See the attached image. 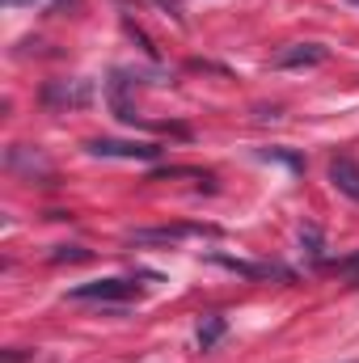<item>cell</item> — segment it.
Returning a JSON list of instances; mask_svg holds the SVG:
<instances>
[{
	"mask_svg": "<svg viewBox=\"0 0 359 363\" xmlns=\"http://www.w3.org/2000/svg\"><path fill=\"white\" fill-rule=\"evenodd\" d=\"M85 152L89 157H114V161H157L161 157L157 144H136V140H89Z\"/></svg>",
	"mask_w": 359,
	"mask_h": 363,
	"instance_id": "cell-2",
	"label": "cell"
},
{
	"mask_svg": "<svg viewBox=\"0 0 359 363\" xmlns=\"http://www.w3.org/2000/svg\"><path fill=\"white\" fill-rule=\"evenodd\" d=\"M85 258H89V250H81V245H68V250L51 254V262H85Z\"/></svg>",
	"mask_w": 359,
	"mask_h": 363,
	"instance_id": "cell-9",
	"label": "cell"
},
{
	"mask_svg": "<svg viewBox=\"0 0 359 363\" xmlns=\"http://www.w3.org/2000/svg\"><path fill=\"white\" fill-rule=\"evenodd\" d=\"M330 60V51L321 47V43H292V47H283V51H275V68H317V64H326Z\"/></svg>",
	"mask_w": 359,
	"mask_h": 363,
	"instance_id": "cell-4",
	"label": "cell"
},
{
	"mask_svg": "<svg viewBox=\"0 0 359 363\" xmlns=\"http://www.w3.org/2000/svg\"><path fill=\"white\" fill-rule=\"evenodd\" d=\"M330 186H334L338 194H347L351 203H359V161L351 152H338V157L330 161Z\"/></svg>",
	"mask_w": 359,
	"mask_h": 363,
	"instance_id": "cell-5",
	"label": "cell"
},
{
	"mask_svg": "<svg viewBox=\"0 0 359 363\" xmlns=\"http://www.w3.org/2000/svg\"><path fill=\"white\" fill-rule=\"evenodd\" d=\"M157 4H161V9H165L174 21H182V4H178V0H157Z\"/></svg>",
	"mask_w": 359,
	"mask_h": 363,
	"instance_id": "cell-11",
	"label": "cell"
},
{
	"mask_svg": "<svg viewBox=\"0 0 359 363\" xmlns=\"http://www.w3.org/2000/svg\"><path fill=\"white\" fill-rule=\"evenodd\" d=\"M194 233H207L216 237V228H199V224H165V228H136L127 233V245H178Z\"/></svg>",
	"mask_w": 359,
	"mask_h": 363,
	"instance_id": "cell-3",
	"label": "cell"
},
{
	"mask_svg": "<svg viewBox=\"0 0 359 363\" xmlns=\"http://www.w3.org/2000/svg\"><path fill=\"white\" fill-rule=\"evenodd\" d=\"M89 85L85 81H51L43 89V101L47 106H89Z\"/></svg>",
	"mask_w": 359,
	"mask_h": 363,
	"instance_id": "cell-7",
	"label": "cell"
},
{
	"mask_svg": "<svg viewBox=\"0 0 359 363\" xmlns=\"http://www.w3.org/2000/svg\"><path fill=\"white\" fill-rule=\"evenodd\" d=\"M300 241L309 245V254H313V258H321V233H317L313 224H309V228H300Z\"/></svg>",
	"mask_w": 359,
	"mask_h": 363,
	"instance_id": "cell-10",
	"label": "cell"
},
{
	"mask_svg": "<svg viewBox=\"0 0 359 363\" xmlns=\"http://www.w3.org/2000/svg\"><path fill=\"white\" fill-rule=\"evenodd\" d=\"M351 4H359V0H351Z\"/></svg>",
	"mask_w": 359,
	"mask_h": 363,
	"instance_id": "cell-13",
	"label": "cell"
},
{
	"mask_svg": "<svg viewBox=\"0 0 359 363\" xmlns=\"http://www.w3.org/2000/svg\"><path fill=\"white\" fill-rule=\"evenodd\" d=\"M207 262L241 274V279H292V271H283V267H275V262H241V258H224V254H207Z\"/></svg>",
	"mask_w": 359,
	"mask_h": 363,
	"instance_id": "cell-6",
	"label": "cell"
},
{
	"mask_svg": "<svg viewBox=\"0 0 359 363\" xmlns=\"http://www.w3.org/2000/svg\"><path fill=\"white\" fill-rule=\"evenodd\" d=\"M136 296V283L127 279H93V283H77L68 291V300H97V304H123Z\"/></svg>",
	"mask_w": 359,
	"mask_h": 363,
	"instance_id": "cell-1",
	"label": "cell"
},
{
	"mask_svg": "<svg viewBox=\"0 0 359 363\" xmlns=\"http://www.w3.org/2000/svg\"><path fill=\"white\" fill-rule=\"evenodd\" d=\"M224 334H228V321H224L220 313H211V317L199 325V351H211V347H216Z\"/></svg>",
	"mask_w": 359,
	"mask_h": 363,
	"instance_id": "cell-8",
	"label": "cell"
},
{
	"mask_svg": "<svg viewBox=\"0 0 359 363\" xmlns=\"http://www.w3.org/2000/svg\"><path fill=\"white\" fill-rule=\"evenodd\" d=\"M17 4H38V0H4V9H17Z\"/></svg>",
	"mask_w": 359,
	"mask_h": 363,
	"instance_id": "cell-12",
	"label": "cell"
}]
</instances>
